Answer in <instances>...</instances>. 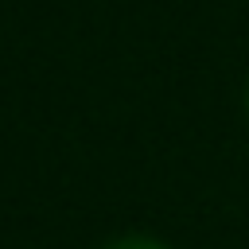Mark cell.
<instances>
[{
    "label": "cell",
    "mask_w": 249,
    "mask_h": 249,
    "mask_svg": "<svg viewBox=\"0 0 249 249\" xmlns=\"http://www.w3.org/2000/svg\"><path fill=\"white\" fill-rule=\"evenodd\" d=\"M101 249H171L163 237H152V233H121L113 241H105Z\"/></svg>",
    "instance_id": "6da1fadb"
},
{
    "label": "cell",
    "mask_w": 249,
    "mask_h": 249,
    "mask_svg": "<svg viewBox=\"0 0 249 249\" xmlns=\"http://www.w3.org/2000/svg\"><path fill=\"white\" fill-rule=\"evenodd\" d=\"M245 117H249V89H245Z\"/></svg>",
    "instance_id": "7a4b0ae2"
}]
</instances>
